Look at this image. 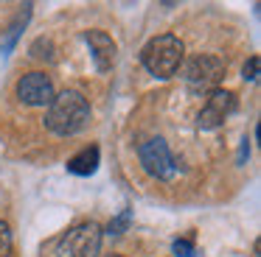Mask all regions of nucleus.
Returning a JSON list of instances; mask_svg holds the SVG:
<instances>
[{
    "instance_id": "obj_5",
    "label": "nucleus",
    "mask_w": 261,
    "mask_h": 257,
    "mask_svg": "<svg viewBox=\"0 0 261 257\" xmlns=\"http://www.w3.org/2000/svg\"><path fill=\"white\" fill-rule=\"evenodd\" d=\"M225 76V61L219 56H211V53H202V56H194L186 67V78L191 87L197 89H208L214 84H219V78Z\"/></svg>"
},
{
    "instance_id": "obj_12",
    "label": "nucleus",
    "mask_w": 261,
    "mask_h": 257,
    "mask_svg": "<svg viewBox=\"0 0 261 257\" xmlns=\"http://www.w3.org/2000/svg\"><path fill=\"white\" fill-rule=\"evenodd\" d=\"M12 251V229L6 221H0V257H6Z\"/></svg>"
},
{
    "instance_id": "obj_13",
    "label": "nucleus",
    "mask_w": 261,
    "mask_h": 257,
    "mask_svg": "<svg viewBox=\"0 0 261 257\" xmlns=\"http://www.w3.org/2000/svg\"><path fill=\"white\" fill-rule=\"evenodd\" d=\"M126 223H129V210H124L113 223H110V235H121V232L126 229Z\"/></svg>"
},
{
    "instance_id": "obj_14",
    "label": "nucleus",
    "mask_w": 261,
    "mask_h": 257,
    "mask_svg": "<svg viewBox=\"0 0 261 257\" xmlns=\"http://www.w3.org/2000/svg\"><path fill=\"white\" fill-rule=\"evenodd\" d=\"M244 78L247 81H255L258 78V56H250L247 65H244Z\"/></svg>"
},
{
    "instance_id": "obj_15",
    "label": "nucleus",
    "mask_w": 261,
    "mask_h": 257,
    "mask_svg": "<svg viewBox=\"0 0 261 257\" xmlns=\"http://www.w3.org/2000/svg\"><path fill=\"white\" fill-rule=\"evenodd\" d=\"M174 254L177 257H194V246L188 240H174Z\"/></svg>"
},
{
    "instance_id": "obj_2",
    "label": "nucleus",
    "mask_w": 261,
    "mask_h": 257,
    "mask_svg": "<svg viewBox=\"0 0 261 257\" xmlns=\"http://www.w3.org/2000/svg\"><path fill=\"white\" fill-rule=\"evenodd\" d=\"M141 61L152 76L158 78H171L180 70L182 61V42L174 34H160V37L149 39L141 50Z\"/></svg>"
},
{
    "instance_id": "obj_1",
    "label": "nucleus",
    "mask_w": 261,
    "mask_h": 257,
    "mask_svg": "<svg viewBox=\"0 0 261 257\" xmlns=\"http://www.w3.org/2000/svg\"><path fill=\"white\" fill-rule=\"evenodd\" d=\"M90 123V104L82 92L76 89H65V92L54 95V101L48 104L45 126L59 137H70V134L82 132Z\"/></svg>"
},
{
    "instance_id": "obj_8",
    "label": "nucleus",
    "mask_w": 261,
    "mask_h": 257,
    "mask_svg": "<svg viewBox=\"0 0 261 257\" xmlns=\"http://www.w3.org/2000/svg\"><path fill=\"white\" fill-rule=\"evenodd\" d=\"M85 42L90 45V53L96 59V67L98 70H110L115 61V42L110 34L104 31H87L85 34Z\"/></svg>"
},
{
    "instance_id": "obj_7",
    "label": "nucleus",
    "mask_w": 261,
    "mask_h": 257,
    "mask_svg": "<svg viewBox=\"0 0 261 257\" xmlns=\"http://www.w3.org/2000/svg\"><path fill=\"white\" fill-rule=\"evenodd\" d=\"M17 95L29 106H48L54 101V81L45 73H29L17 81Z\"/></svg>"
},
{
    "instance_id": "obj_3",
    "label": "nucleus",
    "mask_w": 261,
    "mask_h": 257,
    "mask_svg": "<svg viewBox=\"0 0 261 257\" xmlns=\"http://www.w3.org/2000/svg\"><path fill=\"white\" fill-rule=\"evenodd\" d=\"M101 246V229L96 223H79L59 240V254L65 257H96Z\"/></svg>"
},
{
    "instance_id": "obj_10",
    "label": "nucleus",
    "mask_w": 261,
    "mask_h": 257,
    "mask_svg": "<svg viewBox=\"0 0 261 257\" xmlns=\"http://www.w3.org/2000/svg\"><path fill=\"white\" fill-rule=\"evenodd\" d=\"M31 17V6H23V14L17 17V22L12 25V31H9V37H6V42H3V53H9L12 50V45H14V39H17V34H20V28L25 25V20Z\"/></svg>"
},
{
    "instance_id": "obj_4",
    "label": "nucleus",
    "mask_w": 261,
    "mask_h": 257,
    "mask_svg": "<svg viewBox=\"0 0 261 257\" xmlns=\"http://www.w3.org/2000/svg\"><path fill=\"white\" fill-rule=\"evenodd\" d=\"M141 165L146 168V173L154 179H171L177 173L174 156H171L166 140H160V137H152L149 143L141 145Z\"/></svg>"
},
{
    "instance_id": "obj_9",
    "label": "nucleus",
    "mask_w": 261,
    "mask_h": 257,
    "mask_svg": "<svg viewBox=\"0 0 261 257\" xmlns=\"http://www.w3.org/2000/svg\"><path fill=\"white\" fill-rule=\"evenodd\" d=\"M98 148L96 145H87V148H82L76 156H70L68 159V171L76 173V176H90V173H96L98 168Z\"/></svg>"
},
{
    "instance_id": "obj_6",
    "label": "nucleus",
    "mask_w": 261,
    "mask_h": 257,
    "mask_svg": "<svg viewBox=\"0 0 261 257\" xmlns=\"http://www.w3.org/2000/svg\"><path fill=\"white\" fill-rule=\"evenodd\" d=\"M233 112H236V98H233V92H227V89H211L205 106L199 109L197 123H199V128H216V126H222Z\"/></svg>"
},
{
    "instance_id": "obj_11",
    "label": "nucleus",
    "mask_w": 261,
    "mask_h": 257,
    "mask_svg": "<svg viewBox=\"0 0 261 257\" xmlns=\"http://www.w3.org/2000/svg\"><path fill=\"white\" fill-rule=\"evenodd\" d=\"M31 56H34V59H54L51 39H37V42L31 45Z\"/></svg>"
}]
</instances>
